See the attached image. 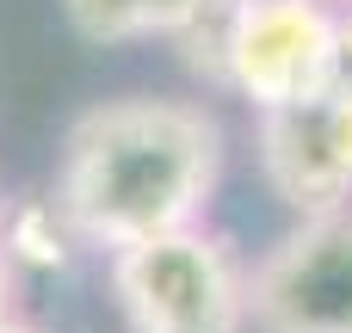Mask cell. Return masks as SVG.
I'll return each mask as SVG.
<instances>
[{
  "label": "cell",
  "mask_w": 352,
  "mask_h": 333,
  "mask_svg": "<svg viewBox=\"0 0 352 333\" xmlns=\"http://www.w3.org/2000/svg\"><path fill=\"white\" fill-rule=\"evenodd\" d=\"M111 297L130 333H241L248 321V272L204 222L111 253Z\"/></svg>",
  "instance_id": "7a4b0ae2"
},
{
  "label": "cell",
  "mask_w": 352,
  "mask_h": 333,
  "mask_svg": "<svg viewBox=\"0 0 352 333\" xmlns=\"http://www.w3.org/2000/svg\"><path fill=\"white\" fill-rule=\"evenodd\" d=\"M0 247L12 260V272H62L80 241H74L68 216L56 210V198H31L0 216Z\"/></svg>",
  "instance_id": "52a82bcc"
},
{
  "label": "cell",
  "mask_w": 352,
  "mask_h": 333,
  "mask_svg": "<svg viewBox=\"0 0 352 333\" xmlns=\"http://www.w3.org/2000/svg\"><path fill=\"white\" fill-rule=\"evenodd\" d=\"M322 93L352 105V6L334 12V49H328V87Z\"/></svg>",
  "instance_id": "9c48e42d"
},
{
  "label": "cell",
  "mask_w": 352,
  "mask_h": 333,
  "mask_svg": "<svg viewBox=\"0 0 352 333\" xmlns=\"http://www.w3.org/2000/svg\"><path fill=\"white\" fill-rule=\"evenodd\" d=\"M0 333H37V328H25V321L12 315V321H0Z\"/></svg>",
  "instance_id": "8fae6325"
},
{
  "label": "cell",
  "mask_w": 352,
  "mask_h": 333,
  "mask_svg": "<svg viewBox=\"0 0 352 333\" xmlns=\"http://www.w3.org/2000/svg\"><path fill=\"white\" fill-rule=\"evenodd\" d=\"M328 6H334V0H328Z\"/></svg>",
  "instance_id": "4fadbf2b"
},
{
  "label": "cell",
  "mask_w": 352,
  "mask_h": 333,
  "mask_svg": "<svg viewBox=\"0 0 352 333\" xmlns=\"http://www.w3.org/2000/svg\"><path fill=\"white\" fill-rule=\"evenodd\" d=\"M229 12H235V0H204L186 25H179V37H173V49H179V62L198 74V80H210V87H223V56H229Z\"/></svg>",
  "instance_id": "ba28073f"
},
{
  "label": "cell",
  "mask_w": 352,
  "mask_h": 333,
  "mask_svg": "<svg viewBox=\"0 0 352 333\" xmlns=\"http://www.w3.org/2000/svg\"><path fill=\"white\" fill-rule=\"evenodd\" d=\"M254 333H352V210L297 222L248 272Z\"/></svg>",
  "instance_id": "3957f363"
},
{
  "label": "cell",
  "mask_w": 352,
  "mask_h": 333,
  "mask_svg": "<svg viewBox=\"0 0 352 333\" xmlns=\"http://www.w3.org/2000/svg\"><path fill=\"white\" fill-rule=\"evenodd\" d=\"M223 179V124L198 99L124 93L87 105L56 161V210L80 247L124 253L198 229Z\"/></svg>",
  "instance_id": "6da1fadb"
},
{
  "label": "cell",
  "mask_w": 352,
  "mask_h": 333,
  "mask_svg": "<svg viewBox=\"0 0 352 333\" xmlns=\"http://www.w3.org/2000/svg\"><path fill=\"white\" fill-rule=\"evenodd\" d=\"M12 309H19V272H12V260L0 247V321H12Z\"/></svg>",
  "instance_id": "30bf717a"
},
{
  "label": "cell",
  "mask_w": 352,
  "mask_h": 333,
  "mask_svg": "<svg viewBox=\"0 0 352 333\" xmlns=\"http://www.w3.org/2000/svg\"><path fill=\"white\" fill-rule=\"evenodd\" d=\"M204 0H62V19L87 43H148V37H179V25Z\"/></svg>",
  "instance_id": "8992f818"
},
{
  "label": "cell",
  "mask_w": 352,
  "mask_h": 333,
  "mask_svg": "<svg viewBox=\"0 0 352 333\" xmlns=\"http://www.w3.org/2000/svg\"><path fill=\"white\" fill-rule=\"evenodd\" d=\"M334 12L340 6L328 0H235L223 87L241 93L254 111H278V105L322 93L328 49H334Z\"/></svg>",
  "instance_id": "277c9868"
},
{
  "label": "cell",
  "mask_w": 352,
  "mask_h": 333,
  "mask_svg": "<svg viewBox=\"0 0 352 333\" xmlns=\"http://www.w3.org/2000/svg\"><path fill=\"white\" fill-rule=\"evenodd\" d=\"M0 216H6V210H0Z\"/></svg>",
  "instance_id": "7c38bea8"
},
{
  "label": "cell",
  "mask_w": 352,
  "mask_h": 333,
  "mask_svg": "<svg viewBox=\"0 0 352 333\" xmlns=\"http://www.w3.org/2000/svg\"><path fill=\"white\" fill-rule=\"evenodd\" d=\"M254 154H260L272 198L297 222L352 210V105L328 99V93H309L297 105L260 111Z\"/></svg>",
  "instance_id": "5b68a950"
}]
</instances>
